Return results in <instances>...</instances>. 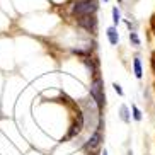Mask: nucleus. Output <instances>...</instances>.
Returning <instances> with one entry per match:
<instances>
[{
	"mask_svg": "<svg viewBox=\"0 0 155 155\" xmlns=\"http://www.w3.org/2000/svg\"><path fill=\"white\" fill-rule=\"evenodd\" d=\"M91 97L96 102L97 113L101 116V113H102V109H104V106H106V96H104V87H102V78L99 75H96L91 82Z\"/></svg>",
	"mask_w": 155,
	"mask_h": 155,
	"instance_id": "f257e3e1",
	"label": "nucleus"
},
{
	"mask_svg": "<svg viewBox=\"0 0 155 155\" xmlns=\"http://www.w3.org/2000/svg\"><path fill=\"white\" fill-rule=\"evenodd\" d=\"M99 9L97 0H77L72 5V15L73 17H84V15H94Z\"/></svg>",
	"mask_w": 155,
	"mask_h": 155,
	"instance_id": "f03ea898",
	"label": "nucleus"
},
{
	"mask_svg": "<svg viewBox=\"0 0 155 155\" xmlns=\"http://www.w3.org/2000/svg\"><path fill=\"white\" fill-rule=\"evenodd\" d=\"M101 141H102V131H101V124H99V128L92 133V137L87 140V143L84 145V148H85V150H89V152H94V150H97V148H99Z\"/></svg>",
	"mask_w": 155,
	"mask_h": 155,
	"instance_id": "7ed1b4c3",
	"label": "nucleus"
},
{
	"mask_svg": "<svg viewBox=\"0 0 155 155\" xmlns=\"http://www.w3.org/2000/svg\"><path fill=\"white\" fill-rule=\"evenodd\" d=\"M77 24H78V28L85 29L89 32H94L97 28V19H96V15H84V17L77 19Z\"/></svg>",
	"mask_w": 155,
	"mask_h": 155,
	"instance_id": "20e7f679",
	"label": "nucleus"
},
{
	"mask_svg": "<svg viewBox=\"0 0 155 155\" xmlns=\"http://www.w3.org/2000/svg\"><path fill=\"white\" fill-rule=\"evenodd\" d=\"M82 128H84V114L78 113L77 114V119L73 121V124L70 126L68 133H67V137H65V140H70V138H75L78 135V133L82 131Z\"/></svg>",
	"mask_w": 155,
	"mask_h": 155,
	"instance_id": "39448f33",
	"label": "nucleus"
},
{
	"mask_svg": "<svg viewBox=\"0 0 155 155\" xmlns=\"http://www.w3.org/2000/svg\"><path fill=\"white\" fill-rule=\"evenodd\" d=\"M106 34H107V39H109V43H111V45H118V41H119V34H118V29L114 28V26L107 28Z\"/></svg>",
	"mask_w": 155,
	"mask_h": 155,
	"instance_id": "423d86ee",
	"label": "nucleus"
},
{
	"mask_svg": "<svg viewBox=\"0 0 155 155\" xmlns=\"http://www.w3.org/2000/svg\"><path fill=\"white\" fill-rule=\"evenodd\" d=\"M133 68H135V77H137V78H141V77H143V72H141V61H140V58H135V60H133Z\"/></svg>",
	"mask_w": 155,
	"mask_h": 155,
	"instance_id": "0eeeda50",
	"label": "nucleus"
},
{
	"mask_svg": "<svg viewBox=\"0 0 155 155\" xmlns=\"http://www.w3.org/2000/svg\"><path fill=\"white\" fill-rule=\"evenodd\" d=\"M119 116L123 119L124 123H130V111H128L126 106H121V109H119Z\"/></svg>",
	"mask_w": 155,
	"mask_h": 155,
	"instance_id": "6e6552de",
	"label": "nucleus"
},
{
	"mask_svg": "<svg viewBox=\"0 0 155 155\" xmlns=\"http://www.w3.org/2000/svg\"><path fill=\"white\" fill-rule=\"evenodd\" d=\"M113 21H114V28L119 24V21H121V14H119V10L118 7H114L113 9Z\"/></svg>",
	"mask_w": 155,
	"mask_h": 155,
	"instance_id": "1a4fd4ad",
	"label": "nucleus"
},
{
	"mask_svg": "<svg viewBox=\"0 0 155 155\" xmlns=\"http://www.w3.org/2000/svg\"><path fill=\"white\" fill-rule=\"evenodd\" d=\"M130 39H131V41H133V45H135V46H140V38H138V34H137V32H130Z\"/></svg>",
	"mask_w": 155,
	"mask_h": 155,
	"instance_id": "9d476101",
	"label": "nucleus"
},
{
	"mask_svg": "<svg viewBox=\"0 0 155 155\" xmlns=\"http://www.w3.org/2000/svg\"><path fill=\"white\" fill-rule=\"evenodd\" d=\"M131 109H133V118L137 119V121H140V119H141V111L138 109L137 106H133Z\"/></svg>",
	"mask_w": 155,
	"mask_h": 155,
	"instance_id": "9b49d317",
	"label": "nucleus"
},
{
	"mask_svg": "<svg viewBox=\"0 0 155 155\" xmlns=\"http://www.w3.org/2000/svg\"><path fill=\"white\" fill-rule=\"evenodd\" d=\"M114 91L118 92V96H123V89H121V85H119V84H114Z\"/></svg>",
	"mask_w": 155,
	"mask_h": 155,
	"instance_id": "f8f14e48",
	"label": "nucleus"
},
{
	"mask_svg": "<svg viewBox=\"0 0 155 155\" xmlns=\"http://www.w3.org/2000/svg\"><path fill=\"white\" fill-rule=\"evenodd\" d=\"M101 155H107V152H106V150H104V152H102V153H101Z\"/></svg>",
	"mask_w": 155,
	"mask_h": 155,
	"instance_id": "ddd939ff",
	"label": "nucleus"
},
{
	"mask_svg": "<svg viewBox=\"0 0 155 155\" xmlns=\"http://www.w3.org/2000/svg\"><path fill=\"white\" fill-rule=\"evenodd\" d=\"M153 70H155V56H153Z\"/></svg>",
	"mask_w": 155,
	"mask_h": 155,
	"instance_id": "4468645a",
	"label": "nucleus"
},
{
	"mask_svg": "<svg viewBox=\"0 0 155 155\" xmlns=\"http://www.w3.org/2000/svg\"><path fill=\"white\" fill-rule=\"evenodd\" d=\"M118 2H123V0H118Z\"/></svg>",
	"mask_w": 155,
	"mask_h": 155,
	"instance_id": "2eb2a0df",
	"label": "nucleus"
},
{
	"mask_svg": "<svg viewBox=\"0 0 155 155\" xmlns=\"http://www.w3.org/2000/svg\"><path fill=\"white\" fill-rule=\"evenodd\" d=\"M153 26H155V21H153Z\"/></svg>",
	"mask_w": 155,
	"mask_h": 155,
	"instance_id": "dca6fc26",
	"label": "nucleus"
},
{
	"mask_svg": "<svg viewBox=\"0 0 155 155\" xmlns=\"http://www.w3.org/2000/svg\"><path fill=\"white\" fill-rule=\"evenodd\" d=\"M104 2H107V0H104Z\"/></svg>",
	"mask_w": 155,
	"mask_h": 155,
	"instance_id": "f3484780",
	"label": "nucleus"
}]
</instances>
